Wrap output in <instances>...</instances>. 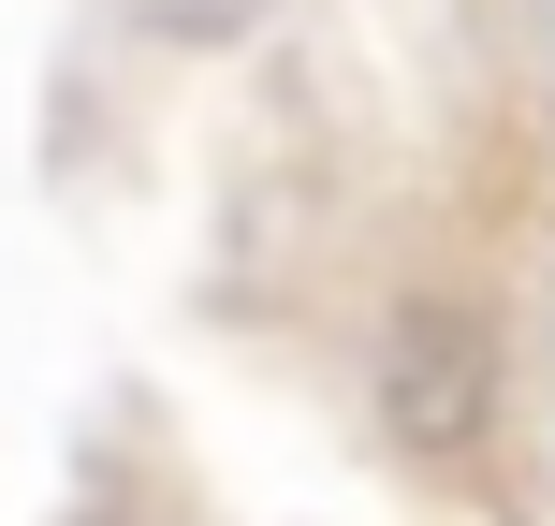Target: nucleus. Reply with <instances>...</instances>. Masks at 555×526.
Wrapping results in <instances>:
<instances>
[{
	"instance_id": "obj_1",
	"label": "nucleus",
	"mask_w": 555,
	"mask_h": 526,
	"mask_svg": "<svg viewBox=\"0 0 555 526\" xmlns=\"http://www.w3.org/2000/svg\"><path fill=\"white\" fill-rule=\"evenodd\" d=\"M351 395L395 483L424 498H498L512 469V322L468 264H410L351 322Z\"/></svg>"
}]
</instances>
